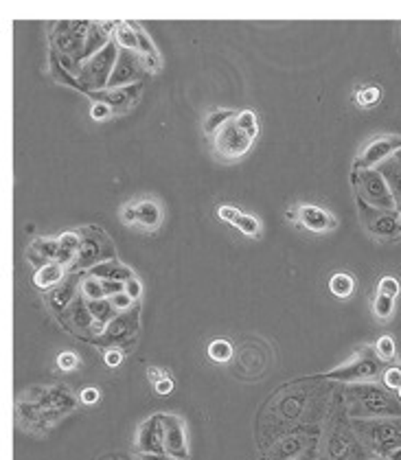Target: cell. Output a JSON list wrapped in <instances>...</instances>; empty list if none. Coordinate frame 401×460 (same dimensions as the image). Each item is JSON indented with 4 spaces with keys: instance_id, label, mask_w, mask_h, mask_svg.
<instances>
[{
    "instance_id": "6da1fadb",
    "label": "cell",
    "mask_w": 401,
    "mask_h": 460,
    "mask_svg": "<svg viewBox=\"0 0 401 460\" xmlns=\"http://www.w3.org/2000/svg\"><path fill=\"white\" fill-rule=\"evenodd\" d=\"M349 410L353 417H401V403L377 384H353L349 388Z\"/></svg>"
},
{
    "instance_id": "7a4b0ae2",
    "label": "cell",
    "mask_w": 401,
    "mask_h": 460,
    "mask_svg": "<svg viewBox=\"0 0 401 460\" xmlns=\"http://www.w3.org/2000/svg\"><path fill=\"white\" fill-rule=\"evenodd\" d=\"M356 432L377 456H388L401 447V417H381V419H358Z\"/></svg>"
},
{
    "instance_id": "3957f363",
    "label": "cell",
    "mask_w": 401,
    "mask_h": 460,
    "mask_svg": "<svg viewBox=\"0 0 401 460\" xmlns=\"http://www.w3.org/2000/svg\"><path fill=\"white\" fill-rule=\"evenodd\" d=\"M119 53H121L119 44L110 42L101 53H97L90 59L79 64L77 79H79V84L83 86V92L94 94V92H101V90L108 88V81L112 77V71L116 66V59H119Z\"/></svg>"
},
{
    "instance_id": "277c9868",
    "label": "cell",
    "mask_w": 401,
    "mask_h": 460,
    "mask_svg": "<svg viewBox=\"0 0 401 460\" xmlns=\"http://www.w3.org/2000/svg\"><path fill=\"white\" fill-rule=\"evenodd\" d=\"M351 178H353V187H356L358 197L362 202H366L373 208H379V210L397 213L399 206H397L395 197L386 185V180H384V175L377 169H353Z\"/></svg>"
},
{
    "instance_id": "5b68a950",
    "label": "cell",
    "mask_w": 401,
    "mask_h": 460,
    "mask_svg": "<svg viewBox=\"0 0 401 460\" xmlns=\"http://www.w3.org/2000/svg\"><path fill=\"white\" fill-rule=\"evenodd\" d=\"M79 237H81V248L79 254L73 263V270H92L99 263H106L114 259V245L108 239V235L104 233L101 228H79L77 230Z\"/></svg>"
},
{
    "instance_id": "8992f818",
    "label": "cell",
    "mask_w": 401,
    "mask_h": 460,
    "mask_svg": "<svg viewBox=\"0 0 401 460\" xmlns=\"http://www.w3.org/2000/svg\"><path fill=\"white\" fill-rule=\"evenodd\" d=\"M384 368V361L377 357L375 347H362L353 355H351L342 366L333 368L327 373L329 380H338V382H353L360 384L364 380H373Z\"/></svg>"
},
{
    "instance_id": "52a82bcc",
    "label": "cell",
    "mask_w": 401,
    "mask_h": 460,
    "mask_svg": "<svg viewBox=\"0 0 401 460\" xmlns=\"http://www.w3.org/2000/svg\"><path fill=\"white\" fill-rule=\"evenodd\" d=\"M358 206H360L362 222L373 237H377L381 241H399L401 239V217H397V213L373 208L366 202H362L360 197H358Z\"/></svg>"
},
{
    "instance_id": "ba28073f",
    "label": "cell",
    "mask_w": 401,
    "mask_h": 460,
    "mask_svg": "<svg viewBox=\"0 0 401 460\" xmlns=\"http://www.w3.org/2000/svg\"><path fill=\"white\" fill-rule=\"evenodd\" d=\"M253 138H250L246 131L235 123L230 121L226 123L217 134L213 136V150L222 160H237L244 154H248Z\"/></svg>"
},
{
    "instance_id": "9c48e42d",
    "label": "cell",
    "mask_w": 401,
    "mask_h": 460,
    "mask_svg": "<svg viewBox=\"0 0 401 460\" xmlns=\"http://www.w3.org/2000/svg\"><path fill=\"white\" fill-rule=\"evenodd\" d=\"M147 66L145 59L141 57L139 51H125L121 48L119 59H116V66L112 71V77L108 81L106 90H114V88H125L132 84H141V79L147 75Z\"/></svg>"
},
{
    "instance_id": "30bf717a",
    "label": "cell",
    "mask_w": 401,
    "mask_h": 460,
    "mask_svg": "<svg viewBox=\"0 0 401 460\" xmlns=\"http://www.w3.org/2000/svg\"><path fill=\"white\" fill-rule=\"evenodd\" d=\"M401 150V136L399 134H386L369 141L362 152L356 156V169H377L381 162L391 160Z\"/></svg>"
},
{
    "instance_id": "8fae6325",
    "label": "cell",
    "mask_w": 401,
    "mask_h": 460,
    "mask_svg": "<svg viewBox=\"0 0 401 460\" xmlns=\"http://www.w3.org/2000/svg\"><path fill=\"white\" fill-rule=\"evenodd\" d=\"M162 430H164V454L174 460H187L189 438L185 430V421L178 415H162Z\"/></svg>"
},
{
    "instance_id": "7c38bea8",
    "label": "cell",
    "mask_w": 401,
    "mask_h": 460,
    "mask_svg": "<svg viewBox=\"0 0 401 460\" xmlns=\"http://www.w3.org/2000/svg\"><path fill=\"white\" fill-rule=\"evenodd\" d=\"M136 450L141 454H164V430L162 415H152L139 425L136 432Z\"/></svg>"
},
{
    "instance_id": "4fadbf2b",
    "label": "cell",
    "mask_w": 401,
    "mask_h": 460,
    "mask_svg": "<svg viewBox=\"0 0 401 460\" xmlns=\"http://www.w3.org/2000/svg\"><path fill=\"white\" fill-rule=\"evenodd\" d=\"M141 92H143V84H132V86H125V88L94 92L92 96H94V101L108 103L114 114H123V112H127L134 103L139 101Z\"/></svg>"
},
{
    "instance_id": "5bb4252c",
    "label": "cell",
    "mask_w": 401,
    "mask_h": 460,
    "mask_svg": "<svg viewBox=\"0 0 401 460\" xmlns=\"http://www.w3.org/2000/svg\"><path fill=\"white\" fill-rule=\"evenodd\" d=\"M139 331V309L134 307L132 311H125V314L116 316L104 331V342L108 344H119V342H127L129 338H134Z\"/></svg>"
},
{
    "instance_id": "9a60e30c",
    "label": "cell",
    "mask_w": 401,
    "mask_h": 460,
    "mask_svg": "<svg viewBox=\"0 0 401 460\" xmlns=\"http://www.w3.org/2000/svg\"><path fill=\"white\" fill-rule=\"evenodd\" d=\"M298 224L311 230V233H329V230L338 228L336 217H333L329 210L314 206V204L298 206Z\"/></svg>"
},
{
    "instance_id": "2e32d148",
    "label": "cell",
    "mask_w": 401,
    "mask_h": 460,
    "mask_svg": "<svg viewBox=\"0 0 401 460\" xmlns=\"http://www.w3.org/2000/svg\"><path fill=\"white\" fill-rule=\"evenodd\" d=\"M59 254V239H51V237H38L33 239L31 245L27 248V261L33 268H46L51 263L57 261Z\"/></svg>"
},
{
    "instance_id": "e0dca14e",
    "label": "cell",
    "mask_w": 401,
    "mask_h": 460,
    "mask_svg": "<svg viewBox=\"0 0 401 460\" xmlns=\"http://www.w3.org/2000/svg\"><path fill=\"white\" fill-rule=\"evenodd\" d=\"M116 27H119L116 22H90L88 38H86V51H83V62L90 59L97 53H101L110 42H114L112 33L116 31Z\"/></svg>"
},
{
    "instance_id": "ac0fdd59",
    "label": "cell",
    "mask_w": 401,
    "mask_h": 460,
    "mask_svg": "<svg viewBox=\"0 0 401 460\" xmlns=\"http://www.w3.org/2000/svg\"><path fill=\"white\" fill-rule=\"evenodd\" d=\"M46 301L53 311H57V314H66L69 307L77 301V276L75 274L66 276L57 287L51 289V294L46 296Z\"/></svg>"
},
{
    "instance_id": "d6986e66",
    "label": "cell",
    "mask_w": 401,
    "mask_h": 460,
    "mask_svg": "<svg viewBox=\"0 0 401 460\" xmlns=\"http://www.w3.org/2000/svg\"><path fill=\"white\" fill-rule=\"evenodd\" d=\"M88 274L94 278H101V281H116V283H127L129 278H134V272L114 259L106 261V263H99V266L88 270Z\"/></svg>"
},
{
    "instance_id": "ffe728a7",
    "label": "cell",
    "mask_w": 401,
    "mask_h": 460,
    "mask_svg": "<svg viewBox=\"0 0 401 460\" xmlns=\"http://www.w3.org/2000/svg\"><path fill=\"white\" fill-rule=\"evenodd\" d=\"M66 318H69L71 326L77 329V331H88L90 333V329L94 324V318L90 314V309H88V303L83 301L81 296H77V301L69 307V311H66Z\"/></svg>"
},
{
    "instance_id": "44dd1931",
    "label": "cell",
    "mask_w": 401,
    "mask_h": 460,
    "mask_svg": "<svg viewBox=\"0 0 401 460\" xmlns=\"http://www.w3.org/2000/svg\"><path fill=\"white\" fill-rule=\"evenodd\" d=\"M132 27H134V31H136V38H139V53H141V57L145 59L147 71H149V73H156V71L160 69V55H158V51H156L154 42L149 40V36H147L145 29H143L141 24H134V22H132Z\"/></svg>"
},
{
    "instance_id": "7402d4cb",
    "label": "cell",
    "mask_w": 401,
    "mask_h": 460,
    "mask_svg": "<svg viewBox=\"0 0 401 460\" xmlns=\"http://www.w3.org/2000/svg\"><path fill=\"white\" fill-rule=\"evenodd\" d=\"M81 248V237L77 230H71V233H64L59 237V254H57V263L64 268H73V263L79 254Z\"/></svg>"
},
{
    "instance_id": "603a6c76",
    "label": "cell",
    "mask_w": 401,
    "mask_h": 460,
    "mask_svg": "<svg viewBox=\"0 0 401 460\" xmlns=\"http://www.w3.org/2000/svg\"><path fill=\"white\" fill-rule=\"evenodd\" d=\"M66 278V268L59 266V263H51V266L40 268L33 274V283H36L38 289H48V287H57Z\"/></svg>"
},
{
    "instance_id": "cb8c5ba5",
    "label": "cell",
    "mask_w": 401,
    "mask_h": 460,
    "mask_svg": "<svg viewBox=\"0 0 401 460\" xmlns=\"http://www.w3.org/2000/svg\"><path fill=\"white\" fill-rule=\"evenodd\" d=\"M377 171L384 175V180H386V185H388V189L395 197L397 206H401V164L395 158H391L386 162H381L377 167Z\"/></svg>"
},
{
    "instance_id": "d4e9b609",
    "label": "cell",
    "mask_w": 401,
    "mask_h": 460,
    "mask_svg": "<svg viewBox=\"0 0 401 460\" xmlns=\"http://www.w3.org/2000/svg\"><path fill=\"white\" fill-rule=\"evenodd\" d=\"M136 213H139V224L145 230H156L162 222V210H160L158 202L149 200V197L136 204Z\"/></svg>"
},
{
    "instance_id": "484cf974",
    "label": "cell",
    "mask_w": 401,
    "mask_h": 460,
    "mask_svg": "<svg viewBox=\"0 0 401 460\" xmlns=\"http://www.w3.org/2000/svg\"><path fill=\"white\" fill-rule=\"evenodd\" d=\"M235 119H237L235 110H213V112L206 114V119H204V131L209 136H215L226 123L235 121Z\"/></svg>"
},
{
    "instance_id": "4316f807",
    "label": "cell",
    "mask_w": 401,
    "mask_h": 460,
    "mask_svg": "<svg viewBox=\"0 0 401 460\" xmlns=\"http://www.w3.org/2000/svg\"><path fill=\"white\" fill-rule=\"evenodd\" d=\"M329 289L333 296H338V299H349V296L356 292V278L346 272H338V274L331 276Z\"/></svg>"
},
{
    "instance_id": "83f0119b",
    "label": "cell",
    "mask_w": 401,
    "mask_h": 460,
    "mask_svg": "<svg viewBox=\"0 0 401 460\" xmlns=\"http://www.w3.org/2000/svg\"><path fill=\"white\" fill-rule=\"evenodd\" d=\"M88 303V301H86ZM88 309H90V314H92V318H94V322H99V324H110L116 316V309L112 307V303H110V299H101V301H90L88 303Z\"/></svg>"
},
{
    "instance_id": "f1b7e54d",
    "label": "cell",
    "mask_w": 401,
    "mask_h": 460,
    "mask_svg": "<svg viewBox=\"0 0 401 460\" xmlns=\"http://www.w3.org/2000/svg\"><path fill=\"white\" fill-rule=\"evenodd\" d=\"M79 296L83 301H101L106 299V292H104V281L101 278H94V276H86L83 281L79 283Z\"/></svg>"
},
{
    "instance_id": "f546056e",
    "label": "cell",
    "mask_w": 401,
    "mask_h": 460,
    "mask_svg": "<svg viewBox=\"0 0 401 460\" xmlns=\"http://www.w3.org/2000/svg\"><path fill=\"white\" fill-rule=\"evenodd\" d=\"M114 42L119 44V48H125V51H139V38H136V31H134L132 22H121L116 27Z\"/></svg>"
},
{
    "instance_id": "4dcf8cb0",
    "label": "cell",
    "mask_w": 401,
    "mask_h": 460,
    "mask_svg": "<svg viewBox=\"0 0 401 460\" xmlns=\"http://www.w3.org/2000/svg\"><path fill=\"white\" fill-rule=\"evenodd\" d=\"M373 314L379 322H388L395 314V299H391V296H384V294H377L375 301H373Z\"/></svg>"
},
{
    "instance_id": "1f68e13d",
    "label": "cell",
    "mask_w": 401,
    "mask_h": 460,
    "mask_svg": "<svg viewBox=\"0 0 401 460\" xmlns=\"http://www.w3.org/2000/svg\"><path fill=\"white\" fill-rule=\"evenodd\" d=\"M232 355H235V351H232V344L228 340L217 338L209 344V357L213 361H220V364H224V361L232 359Z\"/></svg>"
},
{
    "instance_id": "d6a6232c",
    "label": "cell",
    "mask_w": 401,
    "mask_h": 460,
    "mask_svg": "<svg viewBox=\"0 0 401 460\" xmlns=\"http://www.w3.org/2000/svg\"><path fill=\"white\" fill-rule=\"evenodd\" d=\"M235 123H237L253 141L257 138V134H259V119H257V114H255L253 110H241V112H237Z\"/></svg>"
},
{
    "instance_id": "836d02e7",
    "label": "cell",
    "mask_w": 401,
    "mask_h": 460,
    "mask_svg": "<svg viewBox=\"0 0 401 460\" xmlns=\"http://www.w3.org/2000/svg\"><path fill=\"white\" fill-rule=\"evenodd\" d=\"M235 226L239 228V233H244L246 237L257 239L261 235V222L255 215H246V213H241V215L237 217V222H235Z\"/></svg>"
},
{
    "instance_id": "e575fe53",
    "label": "cell",
    "mask_w": 401,
    "mask_h": 460,
    "mask_svg": "<svg viewBox=\"0 0 401 460\" xmlns=\"http://www.w3.org/2000/svg\"><path fill=\"white\" fill-rule=\"evenodd\" d=\"M379 96H381V90L377 86H364L356 94V103L362 108H371L379 101Z\"/></svg>"
},
{
    "instance_id": "d590c367",
    "label": "cell",
    "mask_w": 401,
    "mask_h": 460,
    "mask_svg": "<svg viewBox=\"0 0 401 460\" xmlns=\"http://www.w3.org/2000/svg\"><path fill=\"white\" fill-rule=\"evenodd\" d=\"M375 353L381 361H393L395 359V340H393V336H381L375 342Z\"/></svg>"
},
{
    "instance_id": "8d00e7d4",
    "label": "cell",
    "mask_w": 401,
    "mask_h": 460,
    "mask_svg": "<svg viewBox=\"0 0 401 460\" xmlns=\"http://www.w3.org/2000/svg\"><path fill=\"white\" fill-rule=\"evenodd\" d=\"M300 450H303V440L288 438V440L281 443V447L276 450V456H279V460H286V458H292L294 454H298Z\"/></svg>"
},
{
    "instance_id": "74e56055",
    "label": "cell",
    "mask_w": 401,
    "mask_h": 460,
    "mask_svg": "<svg viewBox=\"0 0 401 460\" xmlns=\"http://www.w3.org/2000/svg\"><path fill=\"white\" fill-rule=\"evenodd\" d=\"M110 303H112V307L116 309V314H125V311H132L134 307H136V303H134L125 292L114 294L112 299H110Z\"/></svg>"
},
{
    "instance_id": "f35d334b",
    "label": "cell",
    "mask_w": 401,
    "mask_h": 460,
    "mask_svg": "<svg viewBox=\"0 0 401 460\" xmlns=\"http://www.w3.org/2000/svg\"><path fill=\"white\" fill-rule=\"evenodd\" d=\"M384 386H386L388 390H401V368H386L384 371Z\"/></svg>"
},
{
    "instance_id": "ab89813d",
    "label": "cell",
    "mask_w": 401,
    "mask_h": 460,
    "mask_svg": "<svg viewBox=\"0 0 401 460\" xmlns=\"http://www.w3.org/2000/svg\"><path fill=\"white\" fill-rule=\"evenodd\" d=\"M377 294H384V296H391V299H395V296L399 294V281L393 276H384L379 285H377Z\"/></svg>"
},
{
    "instance_id": "60d3db41",
    "label": "cell",
    "mask_w": 401,
    "mask_h": 460,
    "mask_svg": "<svg viewBox=\"0 0 401 460\" xmlns=\"http://www.w3.org/2000/svg\"><path fill=\"white\" fill-rule=\"evenodd\" d=\"M57 366L62 368V371H75L77 366H79V357L73 353V351H64V353H59L57 355Z\"/></svg>"
},
{
    "instance_id": "b9f144b4",
    "label": "cell",
    "mask_w": 401,
    "mask_h": 460,
    "mask_svg": "<svg viewBox=\"0 0 401 460\" xmlns=\"http://www.w3.org/2000/svg\"><path fill=\"white\" fill-rule=\"evenodd\" d=\"M110 114H114V112H112L110 106L104 103V101H94L92 108H90V117H92L94 121H104V119L110 117Z\"/></svg>"
},
{
    "instance_id": "7bdbcfd3",
    "label": "cell",
    "mask_w": 401,
    "mask_h": 460,
    "mask_svg": "<svg viewBox=\"0 0 401 460\" xmlns=\"http://www.w3.org/2000/svg\"><path fill=\"white\" fill-rule=\"evenodd\" d=\"M239 215H241V210H237L235 206H228V204H224V206L217 208V217L224 220V222H228V224H235Z\"/></svg>"
},
{
    "instance_id": "ee69618b",
    "label": "cell",
    "mask_w": 401,
    "mask_h": 460,
    "mask_svg": "<svg viewBox=\"0 0 401 460\" xmlns=\"http://www.w3.org/2000/svg\"><path fill=\"white\" fill-rule=\"evenodd\" d=\"M123 292H125V294L129 296V299H132L134 303H136V301L141 299V294H143V285H141V281H139V278L134 276V278H129V281L125 283Z\"/></svg>"
},
{
    "instance_id": "f6af8a7d",
    "label": "cell",
    "mask_w": 401,
    "mask_h": 460,
    "mask_svg": "<svg viewBox=\"0 0 401 460\" xmlns=\"http://www.w3.org/2000/svg\"><path fill=\"white\" fill-rule=\"evenodd\" d=\"M79 401H81L83 405H94V403L99 401V388H94V386L83 388V390L79 392Z\"/></svg>"
},
{
    "instance_id": "bcb514c9",
    "label": "cell",
    "mask_w": 401,
    "mask_h": 460,
    "mask_svg": "<svg viewBox=\"0 0 401 460\" xmlns=\"http://www.w3.org/2000/svg\"><path fill=\"white\" fill-rule=\"evenodd\" d=\"M121 220H123V224H127V226H132V224H139L136 204H127V206H123V210H121Z\"/></svg>"
},
{
    "instance_id": "7dc6e473",
    "label": "cell",
    "mask_w": 401,
    "mask_h": 460,
    "mask_svg": "<svg viewBox=\"0 0 401 460\" xmlns=\"http://www.w3.org/2000/svg\"><path fill=\"white\" fill-rule=\"evenodd\" d=\"M104 359H106L108 366H119L121 361H123V353H121L119 349H108V351L104 353Z\"/></svg>"
},
{
    "instance_id": "c3c4849f",
    "label": "cell",
    "mask_w": 401,
    "mask_h": 460,
    "mask_svg": "<svg viewBox=\"0 0 401 460\" xmlns=\"http://www.w3.org/2000/svg\"><path fill=\"white\" fill-rule=\"evenodd\" d=\"M171 390H174V380H171V377H164V380H160V382L156 384V392L160 394V397L169 394Z\"/></svg>"
},
{
    "instance_id": "681fc988",
    "label": "cell",
    "mask_w": 401,
    "mask_h": 460,
    "mask_svg": "<svg viewBox=\"0 0 401 460\" xmlns=\"http://www.w3.org/2000/svg\"><path fill=\"white\" fill-rule=\"evenodd\" d=\"M147 377L152 380L154 384H158L160 380H164V377H169L164 371H160V368H156V366H152V368H147Z\"/></svg>"
},
{
    "instance_id": "f907efd6",
    "label": "cell",
    "mask_w": 401,
    "mask_h": 460,
    "mask_svg": "<svg viewBox=\"0 0 401 460\" xmlns=\"http://www.w3.org/2000/svg\"><path fill=\"white\" fill-rule=\"evenodd\" d=\"M141 460H174L167 454H141Z\"/></svg>"
},
{
    "instance_id": "816d5d0a",
    "label": "cell",
    "mask_w": 401,
    "mask_h": 460,
    "mask_svg": "<svg viewBox=\"0 0 401 460\" xmlns=\"http://www.w3.org/2000/svg\"><path fill=\"white\" fill-rule=\"evenodd\" d=\"M286 215H288V220H290V222H296V224H298V206L290 208V210L286 213Z\"/></svg>"
},
{
    "instance_id": "f5cc1de1",
    "label": "cell",
    "mask_w": 401,
    "mask_h": 460,
    "mask_svg": "<svg viewBox=\"0 0 401 460\" xmlns=\"http://www.w3.org/2000/svg\"><path fill=\"white\" fill-rule=\"evenodd\" d=\"M388 458H391V460H401V447H399V450H395V452H391V454H388Z\"/></svg>"
},
{
    "instance_id": "db71d44e",
    "label": "cell",
    "mask_w": 401,
    "mask_h": 460,
    "mask_svg": "<svg viewBox=\"0 0 401 460\" xmlns=\"http://www.w3.org/2000/svg\"><path fill=\"white\" fill-rule=\"evenodd\" d=\"M371 460H391V458L388 456H373Z\"/></svg>"
},
{
    "instance_id": "11a10c76",
    "label": "cell",
    "mask_w": 401,
    "mask_h": 460,
    "mask_svg": "<svg viewBox=\"0 0 401 460\" xmlns=\"http://www.w3.org/2000/svg\"><path fill=\"white\" fill-rule=\"evenodd\" d=\"M393 158H395V160H397V162H399V164H401V150H399V152H397V154H395V156H393Z\"/></svg>"
},
{
    "instance_id": "9f6ffc18",
    "label": "cell",
    "mask_w": 401,
    "mask_h": 460,
    "mask_svg": "<svg viewBox=\"0 0 401 460\" xmlns=\"http://www.w3.org/2000/svg\"><path fill=\"white\" fill-rule=\"evenodd\" d=\"M397 394H399V399H401V390H399V392H397Z\"/></svg>"
},
{
    "instance_id": "6f0895ef",
    "label": "cell",
    "mask_w": 401,
    "mask_h": 460,
    "mask_svg": "<svg viewBox=\"0 0 401 460\" xmlns=\"http://www.w3.org/2000/svg\"><path fill=\"white\" fill-rule=\"evenodd\" d=\"M399 210H401V206H399ZM399 215H401V213H399Z\"/></svg>"
}]
</instances>
